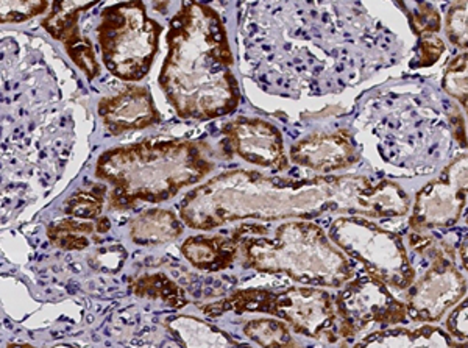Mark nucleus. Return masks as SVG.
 I'll list each match as a JSON object with an SVG mask.
<instances>
[{
	"label": "nucleus",
	"mask_w": 468,
	"mask_h": 348,
	"mask_svg": "<svg viewBox=\"0 0 468 348\" xmlns=\"http://www.w3.org/2000/svg\"><path fill=\"white\" fill-rule=\"evenodd\" d=\"M410 195L394 182L362 175L291 180L255 171L225 172L183 198L180 217L189 228L211 231L238 220H311L330 213L368 219L410 213Z\"/></svg>",
	"instance_id": "obj_1"
},
{
	"label": "nucleus",
	"mask_w": 468,
	"mask_h": 348,
	"mask_svg": "<svg viewBox=\"0 0 468 348\" xmlns=\"http://www.w3.org/2000/svg\"><path fill=\"white\" fill-rule=\"evenodd\" d=\"M169 52L160 86L181 119L211 121L233 113L240 100L229 37L216 10L183 0L167 33Z\"/></svg>",
	"instance_id": "obj_2"
},
{
	"label": "nucleus",
	"mask_w": 468,
	"mask_h": 348,
	"mask_svg": "<svg viewBox=\"0 0 468 348\" xmlns=\"http://www.w3.org/2000/svg\"><path fill=\"white\" fill-rule=\"evenodd\" d=\"M207 145L186 140H154L101 153L96 175L112 186L110 204L117 211L138 204H160L176 197L213 171Z\"/></svg>",
	"instance_id": "obj_3"
},
{
	"label": "nucleus",
	"mask_w": 468,
	"mask_h": 348,
	"mask_svg": "<svg viewBox=\"0 0 468 348\" xmlns=\"http://www.w3.org/2000/svg\"><path fill=\"white\" fill-rule=\"evenodd\" d=\"M245 268L267 275H286L315 288H342L355 275L346 253L311 220H291L269 227L244 224L234 230Z\"/></svg>",
	"instance_id": "obj_4"
},
{
	"label": "nucleus",
	"mask_w": 468,
	"mask_h": 348,
	"mask_svg": "<svg viewBox=\"0 0 468 348\" xmlns=\"http://www.w3.org/2000/svg\"><path fill=\"white\" fill-rule=\"evenodd\" d=\"M207 317L218 319L234 314H269L286 322L289 328L306 338L335 343L341 341L342 328L335 312V295L320 288H261L239 290L224 299L200 306Z\"/></svg>",
	"instance_id": "obj_5"
},
{
	"label": "nucleus",
	"mask_w": 468,
	"mask_h": 348,
	"mask_svg": "<svg viewBox=\"0 0 468 348\" xmlns=\"http://www.w3.org/2000/svg\"><path fill=\"white\" fill-rule=\"evenodd\" d=\"M161 32L141 0L108 6L97 28L103 65L121 80H143L154 65Z\"/></svg>",
	"instance_id": "obj_6"
},
{
	"label": "nucleus",
	"mask_w": 468,
	"mask_h": 348,
	"mask_svg": "<svg viewBox=\"0 0 468 348\" xmlns=\"http://www.w3.org/2000/svg\"><path fill=\"white\" fill-rule=\"evenodd\" d=\"M328 237L346 257L359 261L364 270L388 288L406 290L414 283L415 270L401 236L377 226L368 217H337L330 226Z\"/></svg>",
	"instance_id": "obj_7"
},
{
	"label": "nucleus",
	"mask_w": 468,
	"mask_h": 348,
	"mask_svg": "<svg viewBox=\"0 0 468 348\" xmlns=\"http://www.w3.org/2000/svg\"><path fill=\"white\" fill-rule=\"evenodd\" d=\"M342 338L353 339L372 325H399L408 319L403 301H397L388 284L367 270L353 275L335 297Z\"/></svg>",
	"instance_id": "obj_8"
},
{
	"label": "nucleus",
	"mask_w": 468,
	"mask_h": 348,
	"mask_svg": "<svg viewBox=\"0 0 468 348\" xmlns=\"http://www.w3.org/2000/svg\"><path fill=\"white\" fill-rule=\"evenodd\" d=\"M467 155L463 153L417 193L410 228L426 233L456 226L467 206Z\"/></svg>",
	"instance_id": "obj_9"
},
{
	"label": "nucleus",
	"mask_w": 468,
	"mask_h": 348,
	"mask_svg": "<svg viewBox=\"0 0 468 348\" xmlns=\"http://www.w3.org/2000/svg\"><path fill=\"white\" fill-rule=\"evenodd\" d=\"M434 263L406 295L408 316L415 322H439L467 294V281L461 270L441 250L432 255Z\"/></svg>",
	"instance_id": "obj_10"
},
{
	"label": "nucleus",
	"mask_w": 468,
	"mask_h": 348,
	"mask_svg": "<svg viewBox=\"0 0 468 348\" xmlns=\"http://www.w3.org/2000/svg\"><path fill=\"white\" fill-rule=\"evenodd\" d=\"M225 149L247 163L271 169L286 171L288 155L280 130L271 123L256 118H238L222 129Z\"/></svg>",
	"instance_id": "obj_11"
},
{
	"label": "nucleus",
	"mask_w": 468,
	"mask_h": 348,
	"mask_svg": "<svg viewBox=\"0 0 468 348\" xmlns=\"http://www.w3.org/2000/svg\"><path fill=\"white\" fill-rule=\"evenodd\" d=\"M289 156L298 166L322 174L342 171L356 164L361 158L355 141L346 130L314 134L298 141L291 147Z\"/></svg>",
	"instance_id": "obj_12"
},
{
	"label": "nucleus",
	"mask_w": 468,
	"mask_h": 348,
	"mask_svg": "<svg viewBox=\"0 0 468 348\" xmlns=\"http://www.w3.org/2000/svg\"><path fill=\"white\" fill-rule=\"evenodd\" d=\"M99 116L112 134L147 129L161 121L149 90L138 86H130L116 96L101 99Z\"/></svg>",
	"instance_id": "obj_13"
},
{
	"label": "nucleus",
	"mask_w": 468,
	"mask_h": 348,
	"mask_svg": "<svg viewBox=\"0 0 468 348\" xmlns=\"http://www.w3.org/2000/svg\"><path fill=\"white\" fill-rule=\"evenodd\" d=\"M181 253L194 268L218 272L233 266L239 257V244L233 236H191L183 242Z\"/></svg>",
	"instance_id": "obj_14"
},
{
	"label": "nucleus",
	"mask_w": 468,
	"mask_h": 348,
	"mask_svg": "<svg viewBox=\"0 0 468 348\" xmlns=\"http://www.w3.org/2000/svg\"><path fill=\"white\" fill-rule=\"evenodd\" d=\"M359 348L386 347H465V343H454L448 332L434 325L414 328H388L368 334L356 343Z\"/></svg>",
	"instance_id": "obj_15"
},
{
	"label": "nucleus",
	"mask_w": 468,
	"mask_h": 348,
	"mask_svg": "<svg viewBox=\"0 0 468 348\" xmlns=\"http://www.w3.org/2000/svg\"><path fill=\"white\" fill-rule=\"evenodd\" d=\"M183 233V224L172 211L149 209L132 224V241L139 246H156L176 239Z\"/></svg>",
	"instance_id": "obj_16"
},
{
	"label": "nucleus",
	"mask_w": 468,
	"mask_h": 348,
	"mask_svg": "<svg viewBox=\"0 0 468 348\" xmlns=\"http://www.w3.org/2000/svg\"><path fill=\"white\" fill-rule=\"evenodd\" d=\"M169 332L183 347H236L240 343L197 317L176 316L167 321Z\"/></svg>",
	"instance_id": "obj_17"
},
{
	"label": "nucleus",
	"mask_w": 468,
	"mask_h": 348,
	"mask_svg": "<svg viewBox=\"0 0 468 348\" xmlns=\"http://www.w3.org/2000/svg\"><path fill=\"white\" fill-rule=\"evenodd\" d=\"M103 0H52V8L43 21L46 32L61 43L69 41L79 33V16L81 11L90 10Z\"/></svg>",
	"instance_id": "obj_18"
},
{
	"label": "nucleus",
	"mask_w": 468,
	"mask_h": 348,
	"mask_svg": "<svg viewBox=\"0 0 468 348\" xmlns=\"http://www.w3.org/2000/svg\"><path fill=\"white\" fill-rule=\"evenodd\" d=\"M132 290L141 299L160 301L165 305L180 310L187 305L186 295L180 286L172 281L165 273H154V275H143L132 283Z\"/></svg>",
	"instance_id": "obj_19"
},
{
	"label": "nucleus",
	"mask_w": 468,
	"mask_h": 348,
	"mask_svg": "<svg viewBox=\"0 0 468 348\" xmlns=\"http://www.w3.org/2000/svg\"><path fill=\"white\" fill-rule=\"evenodd\" d=\"M99 233L97 224L90 222H77L74 219L61 220L48 227V236L55 246L72 252L85 250L90 246V237Z\"/></svg>",
	"instance_id": "obj_20"
},
{
	"label": "nucleus",
	"mask_w": 468,
	"mask_h": 348,
	"mask_svg": "<svg viewBox=\"0 0 468 348\" xmlns=\"http://www.w3.org/2000/svg\"><path fill=\"white\" fill-rule=\"evenodd\" d=\"M244 334L261 347H297L291 336V328L280 319H255L247 322Z\"/></svg>",
	"instance_id": "obj_21"
},
{
	"label": "nucleus",
	"mask_w": 468,
	"mask_h": 348,
	"mask_svg": "<svg viewBox=\"0 0 468 348\" xmlns=\"http://www.w3.org/2000/svg\"><path fill=\"white\" fill-rule=\"evenodd\" d=\"M107 197V186L92 185L90 188L80 189L68 200L64 206L66 215L75 216L83 220H99Z\"/></svg>",
	"instance_id": "obj_22"
},
{
	"label": "nucleus",
	"mask_w": 468,
	"mask_h": 348,
	"mask_svg": "<svg viewBox=\"0 0 468 348\" xmlns=\"http://www.w3.org/2000/svg\"><path fill=\"white\" fill-rule=\"evenodd\" d=\"M48 8V0H0V26L30 21Z\"/></svg>",
	"instance_id": "obj_23"
},
{
	"label": "nucleus",
	"mask_w": 468,
	"mask_h": 348,
	"mask_svg": "<svg viewBox=\"0 0 468 348\" xmlns=\"http://www.w3.org/2000/svg\"><path fill=\"white\" fill-rule=\"evenodd\" d=\"M467 54L463 52L452 59L441 81L443 90L463 103V108H467Z\"/></svg>",
	"instance_id": "obj_24"
},
{
	"label": "nucleus",
	"mask_w": 468,
	"mask_h": 348,
	"mask_svg": "<svg viewBox=\"0 0 468 348\" xmlns=\"http://www.w3.org/2000/svg\"><path fill=\"white\" fill-rule=\"evenodd\" d=\"M64 46H66V52L69 55L70 59L85 72L90 80L99 76L101 66L97 63L96 54L88 39L83 38L81 35H77L69 41H66Z\"/></svg>",
	"instance_id": "obj_25"
},
{
	"label": "nucleus",
	"mask_w": 468,
	"mask_h": 348,
	"mask_svg": "<svg viewBox=\"0 0 468 348\" xmlns=\"http://www.w3.org/2000/svg\"><path fill=\"white\" fill-rule=\"evenodd\" d=\"M408 15H410V28L417 37L428 35V33L434 35L441 30V15L436 6L430 2H423V0L417 2Z\"/></svg>",
	"instance_id": "obj_26"
},
{
	"label": "nucleus",
	"mask_w": 468,
	"mask_h": 348,
	"mask_svg": "<svg viewBox=\"0 0 468 348\" xmlns=\"http://www.w3.org/2000/svg\"><path fill=\"white\" fill-rule=\"evenodd\" d=\"M467 0H461L448 10L447 35L450 41L459 48H467Z\"/></svg>",
	"instance_id": "obj_27"
},
{
	"label": "nucleus",
	"mask_w": 468,
	"mask_h": 348,
	"mask_svg": "<svg viewBox=\"0 0 468 348\" xmlns=\"http://www.w3.org/2000/svg\"><path fill=\"white\" fill-rule=\"evenodd\" d=\"M445 52V44L441 38H437L431 33L428 35H420V43L417 47V57L410 63L412 68H430V66L437 63L441 59V55Z\"/></svg>",
	"instance_id": "obj_28"
},
{
	"label": "nucleus",
	"mask_w": 468,
	"mask_h": 348,
	"mask_svg": "<svg viewBox=\"0 0 468 348\" xmlns=\"http://www.w3.org/2000/svg\"><path fill=\"white\" fill-rule=\"evenodd\" d=\"M467 316L468 301L463 299V301H459L458 306L450 312V316H448L447 319L448 334H450L452 339H459V341L467 343Z\"/></svg>",
	"instance_id": "obj_29"
},
{
	"label": "nucleus",
	"mask_w": 468,
	"mask_h": 348,
	"mask_svg": "<svg viewBox=\"0 0 468 348\" xmlns=\"http://www.w3.org/2000/svg\"><path fill=\"white\" fill-rule=\"evenodd\" d=\"M450 127H452V134H454V138L459 141V144L463 145V149H465V122H463V116L459 114L458 110H454L452 114H450Z\"/></svg>",
	"instance_id": "obj_30"
},
{
	"label": "nucleus",
	"mask_w": 468,
	"mask_h": 348,
	"mask_svg": "<svg viewBox=\"0 0 468 348\" xmlns=\"http://www.w3.org/2000/svg\"><path fill=\"white\" fill-rule=\"evenodd\" d=\"M459 255L463 259V272H465V269H467V239H463V244L459 247Z\"/></svg>",
	"instance_id": "obj_31"
},
{
	"label": "nucleus",
	"mask_w": 468,
	"mask_h": 348,
	"mask_svg": "<svg viewBox=\"0 0 468 348\" xmlns=\"http://www.w3.org/2000/svg\"><path fill=\"white\" fill-rule=\"evenodd\" d=\"M399 2H403V0H399Z\"/></svg>",
	"instance_id": "obj_32"
}]
</instances>
